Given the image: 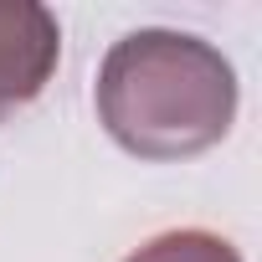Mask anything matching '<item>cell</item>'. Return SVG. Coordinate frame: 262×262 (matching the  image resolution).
I'll list each match as a JSON object with an SVG mask.
<instances>
[{
  "mask_svg": "<svg viewBox=\"0 0 262 262\" xmlns=\"http://www.w3.org/2000/svg\"><path fill=\"white\" fill-rule=\"evenodd\" d=\"M98 118L118 149L134 160H190L231 134L236 118V67L221 47L144 26L108 47L98 67Z\"/></svg>",
  "mask_w": 262,
  "mask_h": 262,
  "instance_id": "cell-1",
  "label": "cell"
},
{
  "mask_svg": "<svg viewBox=\"0 0 262 262\" xmlns=\"http://www.w3.org/2000/svg\"><path fill=\"white\" fill-rule=\"evenodd\" d=\"M62 57V26L36 0H0V113L31 103Z\"/></svg>",
  "mask_w": 262,
  "mask_h": 262,
  "instance_id": "cell-2",
  "label": "cell"
},
{
  "mask_svg": "<svg viewBox=\"0 0 262 262\" xmlns=\"http://www.w3.org/2000/svg\"><path fill=\"white\" fill-rule=\"evenodd\" d=\"M123 262H242V252L216 236V231H201V226H180V231H165L155 242H144L134 257Z\"/></svg>",
  "mask_w": 262,
  "mask_h": 262,
  "instance_id": "cell-3",
  "label": "cell"
}]
</instances>
